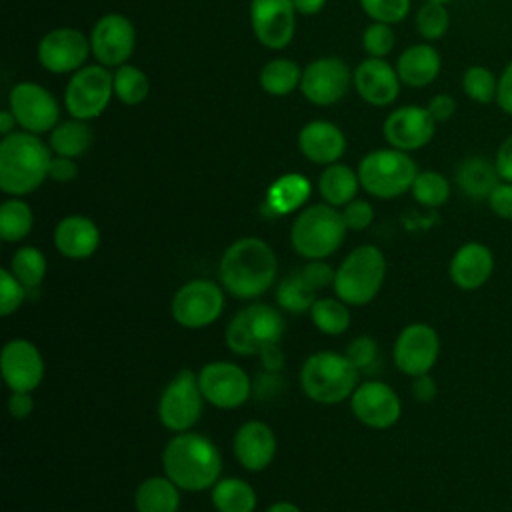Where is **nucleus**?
Wrapping results in <instances>:
<instances>
[{
  "label": "nucleus",
  "mask_w": 512,
  "mask_h": 512,
  "mask_svg": "<svg viewBox=\"0 0 512 512\" xmlns=\"http://www.w3.org/2000/svg\"><path fill=\"white\" fill-rule=\"evenodd\" d=\"M32 208L18 196L6 200L0 206V236L6 242H18L32 230Z\"/></svg>",
  "instance_id": "c9c22d12"
},
{
  "label": "nucleus",
  "mask_w": 512,
  "mask_h": 512,
  "mask_svg": "<svg viewBox=\"0 0 512 512\" xmlns=\"http://www.w3.org/2000/svg\"><path fill=\"white\" fill-rule=\"evenodd\" d=\"M352 84V72L342 58L322 56L302 70L300 92L316 106H332L340 102Z\"/></svg>",
  "instance_id": "2eb2a0df"
},
{
  "label": "nucleus",
  "mask_w": 512,
  "mask_h": 512,
  "mask_svg": "<svg viewBox=\"0 0 512 512\" xmlns=\"http://www.w3.org/2000/svg\"><path fill=\"white\" fill-rule=\"evenodd\" d=\"M396 44V34L390 24L372 22L362 32V48L372 58H386Z\"/></svg>",
  "instance_id": "37998d69"
},
{
  "label": "nucleus",
  "mask_w": 512,
  "mask_h": 512,
  "mask_svg": "<svg viewBox=\"0 0 512 512\" xmlns=\"http://www.w3.org/2000/svg\"><path fill=\"white\" fill-rule=\"evenodd\" d=\"M440 354V338L430 324H408L396 338L394 364L406 376L428 374Z\"/></svg>",
  "instance_id": "f3484780"
},
{
  "label": "nucleus",
  "mask_w": 512,
  "mask_h": 512,
  "mask_svg": "<svg viewBox=\"0 0 512 512\" xmlns=\"http://www.w3.org/2000/svg\"><path fill=\"white\" fill-rule=\"evenodd\" d=\"M284 320L268 304H252L240 310L226 328V344L234 354L260 356L262 350L280 342Z\"/></svg>",
  "instance_id": "6e6552de"
},
{
  "label": "nucleus",
  "mask_w": 512,
  "mask_h": 512,
  "mask_svg": "<svg viewBox=\"0 0 512 512\" xmlns=\"http://www.w3.org/2000/svg\"><path fill=\"white\" fill-rule=\"evenodd\" d=\"M224 310V292L210 280H190L172 298V316L184 328L212 324Z\"/></svg>",
  "instance_id": "ddd939ff"
},
{
  "label": "nucleus",
  "mask_w": 512,
  "mask_h": 512,
  "mask_svg": "<svg viewBox=\"0 0 512 512\" xmlns=\"http://www.w3.org/2000/svg\"><path fill=\"white\" fill-rule=\"evenodd\" d=\"M202 390L192 370H180L164 388L158 402V416L168 430L188 432L202 414Z\"/></svg>",
  "instance_id": "9d476101"
},
{
  "label": "nucleus",
  "mask_w": 512,
  "mask_h": 512,
  "mask_svg": "<svg viewBox=\"0 0 512 512\" xmlns=\"http://www.w3.org/2000/svg\"><path fill=\"white\" fill-rule=\"evenodd\" d=\"M302 274H304V278L310 282V286L314 290H320V288H326V286L334 284V276H336L334 270L326 262H320V260L308 262L302 268Z\"/></svg>",
  "instance_id": "8fccbe9b"
},
{
  "label": "nucleus",
  "mask_w": 512,
  "mask_h": 512,
  "mask_svg": "<svg viewBox=\"0 0 512 512\" xmlns=\"http://www.w3.org/2000/svg\"><path fill=\"white\" fill-rule=\"evenodd\" d=\"M418 172L412 156L392 146L368 152L358 164L360 186L368 194L384 200L408 192Z\"/></svg>",
  "instance_id": "423d86ee"
},
{
  "label": "nucleus",
  "mask_w": 512,
  "mask_h": 512,
  "mask_svg": "<svg viewBox=\"0 0 512 512\" xmlns=\"http://www.w3.org/2000/svg\"><path fill=\"white\" fill-rule=\"evenodd\" d=\"M488 208L500 220H512V182L500 180L486 198Z\"/></svg>",
  "instance_id": "de8ad7c7"
},
{
  "label": "nucleus",
  "mask_w": 512,
  "mask_h": 512,
  "mask_svg": "<svg viewBox=\"0 0 512 512\" xmlns=\"http://www.w3.org/2000/svg\"><path fill=\"white\" fill-rule=\"evenodd\" d=\"M424 2H440V4H448V2H452V0H424Z\"/></svg>",
  "instance_id": "0e129e2a"
},
{
  "label": "nucleus",
  "mask_w": 512,
  "mask_h": 512,
  "mask_svg": "<svg viewBox=\"0 0 512 512\" xmlns=\"http://www.w3.org/2000/svg\"><path fill=\"white\" fill-rule=\"evenodd\" d=\"M436 124L426 106L406 104L386 116L382 134L392 148L412 152L424 148L434 138Z\"/></svg>",
  "instance_id": "a211bd4d"
},
{
  "label": "nucleus",
  "mask_w": 512,
  "mask_h": 512,
  "mask_svg": "<svg viewBox=\"0 0 512 512\" xmlns=\"http://www.w3.org/2000/svg\"><path fill=\"white\" fill-rule=\"evenodd\" d=\"M114 94V74L102 64H88L76 70L64 90L66 112L76 120L98 118Z\"/></svg>",
  "instance_id": "1a4fd4ad"
},
{
  "label": "nucleus",
  "mask_w": 512,
  "mask_h": 512,
  "mask_svg": "<svg viewBox=\"0 0 512 512\" xmlns=\"http://www.w3.org/2000/svg\"><path fill=\"white\" fill-rule=\"evenodd\" d=\"M10 272L20 280L26 290H34L40 286L46 274V258L38 248L24 246L12 256Z\"/></svg>",
  "instance_id": "a19ab883"
},
{
  "label": "nucleus",
  "mask_w": 512,
  "mask_h": 512,
  "mask_svg": "<svg viewBox=\"0 0 512 512\" xmlns=\"http://www.w3.org/2000/svg\"><path fill=\"white\" fill-rule=\"evenodd\" d=\"M352 84L364 102L372 106H388L398 98L402 82L396 66L388 64L384 58L368 56L356 66Z\"/></svg>",
  "instance_id": "4be33fe9"
},
{
  "label": "nucleus",
  "mask_w": 512,
  "mask_h": 512,
  "mask_svg": "<svg viewBox=\"0 0 512 512\" xmlns=\"http://www.w3.org/2000/svg\"><path fill=\"white\" fill-rule=\"evenodd\" d=\"M204 398L216 408H236L250 396L252 384L248 374L232 362H210L198 374Z\"/></svg>",
  "instance_id": "6ab92c4d"
},
{
  "label": "nucleus",
  "mask_w": 512,
  "mask_h": 512,
  "mask_svg": "<svg viewBox=\"0 0 512 512\" xmlns=\"http://www.w3.org/2000/svg\"><path fill=\"white\" fill-rule=\"evenodd\" d=\"M94 134L92 128L86 124V120H66L58 122L50 132V150L56 156H68L78 158L92 146Z\"/></svg>",
  "instance_id": "2f4dec72"
},
{
  "label": "nucleus",
  "mask_w": 512,
  "mask_h": 512,
  "mask_svg": "<svg viewBox=\"0 0 512 512\" xmlns=\"http://www.w3.org/2000/svg\"><path fill=\"white\" fill-rule=\"evenodd\" d=\"M426 108L436 122H446L456 114V100H454V96L440 92L428 100Z\"/></svg>",
  "instance_id": "603ef678"
},
{
  "label": "nucleus",
  "mask_w": 512,
  "mask_h": 512,
  "mask_svg": "<svg viewBox=\"0 0 512 512\" xmlns=\"http://www.w3.org/2000/svg\"><path fill=\"white\" fill-rule=\"evenodd\" d=\"M386 276L384 254L376 246H358L340 264L334 276L336 296L354 306L368 304L382 288Z\"/></svg>",
  "instance_id": "0eeeda50"
},
{
  "label": "nucleus",
  "mask_w": 512,
  "mask_h": 512,
  "mask_svg": "<svg viewBox=\"0 0 512 512\" xmlns=\"http://www.w3.org/2000/svg\"><path fill=\"white\" fill-rule=\"evenodd\" d=\"M166 476L182 490L200 492L216 484L222 458L218 448L202 434L180 432L174 436L162 454Z\"/></svg>",
  "instance_id": "f03ea898"
},
{
  "label": "nucleus",
  "mask_w": 512,
  "mask_h": 512,
  "mask_svg": "<svg viewBox=\"0 0 512 512\" xmlns=\"http://www.w3.org/2000/svg\"><path fill=\"white\" fill-rule=\"evenodd\" d=\"M150 90L148 76L134 64H122L114 72V96L126 104L136 106L146 100Z\"/></svg>",
  "instance_id": "58836bf2"
},
{
  "label": "nucleus",
  "mask_w": 512,
  "mask_h": 512,
  "mask_svg": "<svg viewBox=\"0 0 512 512\" xmlns=\"http://www.w3.org/2000/svg\"><path fill=\"white\" fill-rule=\"evenodd\" d=\"M100 242V232L98 226L80 214H72L62 218L56 224L54 230V244L58 252L66 258H88L90 254L96 252Z\"/></svg>",
  "instance_id": "bb28decb"
},
{
  "label": "nucleus",
  "mask_w": 512,
  "mask_h": 512,
  "mask_svg": "<svg viewBox=\"0 0 512 512\" xmlns=\"http://www.w3.org/2000/svg\"><path fill=\"white\" fill-rule=\"evenodd\" d=\"M26 298V288L20 280L6 268L0 270V314L10 316Z\"/></svg>",
  "instance_id": "a18cd8bd"
},
{
  "label": "nucleus",
  "mask_w": 512,
  "mask_h": 512,
  "mask_svg": "<svg viewBox=\"0 0 512 512\" xmlns=\"http://www.w3.org/2000/svg\"><path fill=\"white\" fill-rule=\"evenodd\" d=\"M260 358H262L264 368H266L268 372H278V370L284 366V356H282V350H280L278 344L268 346L266 350H262Z\"/></svg>",
  "instance_id": "bf43d9fd"
},
{
  "label": "nucleus",
  "mask_w": 512,
  "mask_h": 512,
  "mask_svg": "<svg viewBox=\"0 0 512 512\" xmlns=\"http://www.w3.org/2000/svg\"><path fill=\"white\" fill-rule=\"evenodd\" d=\"M494 166L504 182H512V134H508L496 148Z\"/></svg>",
  "instance_id": "864d4df0"
},
{
  "label": "nucleus",
  "mask_w": 512,
  "mask_h": 512,
  "mask_svg": "<svg viewBox=\"0 0 512 512\" xmlns=\"http://www.w3.org/2000/svg\"><path fill=\"white\" fill-rule=\"evenodd\" d=\"M282 390V380L276 372H268V374H260L258 380L254 382V392L260 400H268L272 396H276Z\"/></svg>",
  "instance_id": "6e6d98bb"
},
{
  "label": "nucleus",
  "mask_w": 512,
  "mask_h": 512,
  "mask_svg": "<svg viewBox=\"0 0 512 512\" xmlns=\"http://www.w3.org/2000/svg\"><path fill=\"white\" fill-rule=\"evenodd\" d=\"M300 384L312 400L320 404H336L356 390L358 368L346 354L316 352L304 362Z\"/></svg>",
  "instance_id": "39448f33"
},
{
  "label": "nucleus",
  "mask_w": 512,
  "mask_h": 512,
  "mask_svg": "<svg viewBox=\"0 0 512 512\" xmlns=\"http://www.w3.org/2000/svg\"><path fill=\"white\" fill-rule=\"evenodd\" d=\"M278 304L292 314H302L312 308L316 302V290L310 286V282L304 278L302 270L288 274L276 290Z\"/></svg>",
  "instance_id": "f704fd0d"
},
{
  "label": "nucleus",
  "mask_w": 512,
  "mask_h": 512,
  "mask_svg": "<svg viewBox=\"0 0 512 512\" xmlns=\"http://www.w3.org/2000/svg\"><path fill=\"white\" fill-rule=\"evenodd\" d=\"M410 192L418 204L428 208H438L448 202L452 194V186L442 172L422 170L416 174Z\"/></svg>",
  "instance_id": "4c0bfd02"
},
{
  "label": "nucleus",
  "mask_w": 512,
  "mask_h": 512,
  "mask_svg": "<svg viewBox=\"0 0 512 512\" xmlns=\"http://www.w3.org/2000/svg\"><path fill=\"white\" fill-rule=\"evenodd\" d=\"M442 70L440 52L426 42L404 48L396 60V72L402 84L410 88L430 86Z\"/></svg>",
  "instance_id": "a878e982"
},
{
  "label": "nucleus",
  "mask_w": 512,
  "mask_h": 512,
  "mask_svg": "<svg viewBox=\"0 0 512 512\" xmlns=\"http://www.w3.org/2000/svg\"><path fill=\"white\" fill-rule=\"evenodd\" d=\"M276 276V254L260 238L248 236L230 244L220 260L224 288L242 300L264 294Z\"/></svg>",
  "instance_id": "f257e3e1"
},
{
  "label": "nucleus",
  "mask_w": 512,
  "mask_h": 512,
  "mask_svg": "<svg viewBox=\"0 0 512 512\" xmlns=\"http://www.w3.org/2000/svg\"><path fill=\"white\" fill-rule=\"evenodd\" d=\"M358 186H360L358 172H354L350 166L340 162L328 164L318 178L320 196L326 200V204L334 208L346 206L348 202H352L358 192Z\"/></svg>",
  "instance_id": "c85d7f7f"
},
{
  "label": "nucleus",
  "mask_w": 512,
  "mask_h": 512,
  "mask_svg": "<svg viewBox=\"0 0 512 512\" xmlns=\"http://www.w3.org/2000/svg\"><path fill=\"white\" fill-rule=\"evenodd\" d=\"M50 148L38 134L14 130L0 142V188L10 196L34 192L50 168Z\"/></svg>",
  "instance_id": "7ed1b4c3"
},
{
  "label": "nucleus",
  "mask_w": 512,
  "mask_h": 512,
  "mask_svg": "<svg viewBox=\"0 0 512 512\" xmlns=\"http://www.w3.org/2000/svg\"><path fill=\"white\" fill-rule=\"evenodd\" d=\"M266 512H300V508L292 502H276Z\"/></svg>",
  "instance_id": "e2e57ef3"
},
{
  "label": "nucleus",
  "mask_w": 512,
  "mask_h": 512,
  "mask_svg": "<svg viewBox=\"0 0 512 512\" xmlns=\"http://www.w3.org/2000/svg\"><path fill=\"white\" fill-rule=\"evenodd\" d=\"M2 376L12 392H32L44 376V362L38 348L24 338L10 340L2 348Z\"/></svg>",
  "instance_id": "412c9836"
},
{
  "label": "nucleus",
  "mask_w": 512,
  "mask_h": 512,
  "mask_svg": "<svg viewBox=\"0 0 512 512\" xmlns=\"http://www.w3.org/2000/svg\"><path fill=\"white\" fill-rule=\"evenodd\" d=\"M310 196V182L298 172L276 178L266 194V204L274 214H288L298 210Z\"/></svg>",
  "instance_id": "c756f323"
},
{
  "label": "nucleus",
  "mask_w": 512,
  "mask_h": 512,
  "mask_svg": "<svg viewBox=\"0 0 512 512\" xmlns=\"http://www.w3.org/2000/svg\"><path fill=\"white\" fill-rule=\"evenodd\" d=\"M342 218H344V224L346 228H352V230H364L372 224L374 220V208L366 202V200H352L344 206V212H342Z\"/></svg>",
  "instance_id": "09e8293b"
},
{
  "label": "nucleus",
  "mask_w": 512,
  "mask_h": 512,
  "mask_svg": "<svg viewBox=\"0 0 512 512\" xmlns=\"http://www.w3.org/2000/svg\"><path fill=\"white\" fill-rule=\"evenodd\" d=\"M496 104L498 108L512 116V58L504 64L500 76H498V92H496Z\"/></svg>",
  "instance_id": "3c124183"
},
{
  "label": "nucleus",
  "mask_w": 512,
  "mask_h": 512,
  "mask_svg": "<svg viewBox=\"0 0 512 512\" xmlns=\"http://www.w3.org/2000/svg\"><path fill=\"white\" fill-rule=\"evenodd\" d=\"M234 454L246 470H264L276 454L274 432L268 424L260 420H250L242 424L234 436Z\"/></svg>",
  "instance_id": "393cba45"
},
{
  "label": "nucleus",
  "mask_w": 512,
  "mask_h": 512,
  "mask_svg": "<svg viewBox=\"0 0 512 512\" xmlns=\"http://www.w3.org/2000/svg\"><path fill=\"white\" fill-rule=\"evenodd\" d=\"M414 26L418 30V34L428 40H440L446 36L448 28H450V14L446 4L440 2H424L414 18Z\"/></svg>",
  "instance_id": "79ce46f5"
},
{
  "label": "nucleus",
  "mask_w": 512,
  "mask_h": 512,
  "mask_svg": "<svg viewBox=\"0 0 512 512\" xmlns=\"http://www.w3.org/2000/svg\"><path fill=\"white\" fill-rule=\"evenodd\" d=\"M462 92L468 100L476 104H492L496 102V92H498V76L486 68L484 64H472L464 70L462 80H460Z\"/></svg>",
  "instance_id": "e433bc0d"
},
{
  "label": "nucleus",
  "mask_w": 512,
  "mask_h": 512,
  "mask_svg": "<svg viewBox=\"0 0 512 512\" xmlns=\"http://www.w3.org/2000/svg\"><path fill=\"white\" fill-rule=\"evenodd\" d=\"M298 148L314 164H334L346 150L344 132L328 120H312L298 132Z\"/></svg>",
  "instance_id": "b1692460"
},
{
  "label": "nucleus",
  "mask_w": 512,
  "mask_h": 512,
  "mask_svg": "<svg viewBox=\"0 0 512 512\" xmlns=\"http://www.w3.org/2000/svg\"><path fill=\"white\" fill-rule=\"evenodd\" d=\"M302 68L290 58L268 60L260 70V86L270 96H286L300 88Z\"/></svg>",
  "instance_id": "473e14b6"
},
{
  "label": "nucleus",
  "mask_w": 512,
  "mask_h": 512,
  "mask_svg": "<svg viewBox=\"0 0 512 512\" xmlns=\"http://www.w3.org/2000/svg\"><path fill=\"white\" fill-rule=\"evenodd\" d=\"M34 408V400L30 392H12L8 400V410L14 418H26Z\"/></svg>",
  "instance_id": "4d7b16f0"
},
{
  "label": "nucleus",
  "mask_w": 512,
  "mask_h": 512,
  "mask_svg": "<svg viewBox=\"0 0 512 512\" xmlns=\"http://www.w3.org/2000/svg\"><path fill=\"white\" fill-rule=\"evenodd\" d=\"M454 176L462 194H466L472 200H486L494 186L500 182L494 160H488L480 154L464 158L456 166Z\"/></svg>",
  "instance_id": "cd10ccee"
},
{
  "label": "nucleus",
  "mask_w": 512,
  "mask_h": 512,
  "mask_svg": "<svg viewBox=\"0 0 512 512\" xmlns=\"http://www.w3.org/2000/svg\"><path fill=\"white\" fill-rule=\"evenodd\" d=\"M310 316L314 326L330 336H338L348 330L350 326V312L348 308L334 298H320L312 304Z\"/></svg>",
  "instance_id": "ea45409f"
},
{
  "label": "nucleus",
  "mask_w": 512,
  "mask_h": 512,
  "mask_svg": "<svg viewBox=\"0 0 512 512\" xmlns=\"http://www.w3.org/2000/svg\"><path fill=\"white\" fill-rule=\"evenodd\" d=\"M292 2L296 12L302 16H314L326 6V0H292Z\"/></svg>",
  "instance_id": "052dcab7"
},
{
  "label": "nucleus",
  "mask_w": 512,
  "mask_h": 512,
  "mask_svg": "<svg viewBox=\"0 0 512 512\" xmlns=\"http://www.w3.org/2000/svg\"><path fill=\"white\" fill-rule=\"evenodd\" d=\"M138 512H176L180 506L178 486L166 476L146 478L134 494Z\"/></svg>",
  "instance_id": "7c9ffc66"
},
{
  "label": "nucleus",
  "mask_w": 512,
  "mask_h": 512,
  "mask_svg": "<svg viewBox=\"0 0 512 512\" xmlns=\"http://www.w3.org/2000/svg\"><path fill=\"white\" fill-rule=\"evenodd\" d=\"M16 124H18V122H16L14 114L10 112V108H6V110L0 112V134H2V136L12 134L14 128H16Z\"/></svg>",
  "instance_id": "680f3d73"
},
{
  "label": "nucleus",
  "mask_w": 512,
  "mask_h": 512,
  "mask_svg": "<svg viewBox=\"0 0 512 512\" xmlns=\"http://www.w3.org/2000/svg\"><path fill=\"white\" fill-rule=\"evenodd\" d=\"M250 26L256 40L270 50L286 48L296 32L292 0H250Z\"/></svg>",
  "instance_id": "dca6fc26"
},
{
  "label": "nucleus",
  "mask_w": 512,
  "mask_h": 512,
  "mask_svg": "<svg viewBox=\"0 0 512 512\" xmlns=\"http://www.w3.org/2000/svg\"><path fill=\"white\" fill-rule=\"evenodd\" d=\"M212 502L218 512H252L256 508V492L240 478H224L214 484Z\"/></svg>",
  "instance_id": "72a5a7b5"
},
{
  "label": "nucleus",
  "mask_w": 512,
  "mask_h": 512,
  "mask_svg": "<svg viewBox=\"0 0 512 512\" xmlns=\"http://www.w3.org/2000/svg\"><path fill=\"white\" fill-rule=\"evenodd\" d=\"M346 230L342 212L330 204H312L296 216L290 240L300 256L320 260L340 248Z\"/></svg>",
  "instance_id": "20e7f679"
},
{
  "label": "nucleus",
  "mask_w": 512,
  "mask_h": 512,
  "mask_svg": "<svg viewBox=\"0 0 512 512\" xmlns=\"http://www.w3.org/2000/svg\"><path fill=\"white\" fill-rule=\"evenodd\" d=\"M412 394L416 400L420 402H428L436 396V382L428 376V374H420V376H414V382H412Z\"/></svg>",
  "instance_id": "13d9d810"
},
{
  "label": "nucleus",
  "mask_w": 512,
  "mask_h": 512,
  "mask_svg": "<svg viewBox=\"0 0 512 512\" xmlns=\"http://www.w3.org/2000/svg\"><path fill=\"white\" fill-rule=\"evenodd\" d=\"M88 54H92L90 38L72 26H60L46 32L36 48L40 66L52 74L80 70Z\"/></svg>",
  "instance_id": "4468645a"
},
{
  "label": "nucleus",
  "mask_w": 512,
  "mask_h": 512,
  "mask_svg": "<svg viewBox=\"0 0 512 512\" xmlns=\"http://www.w3.org/2000/svg\"><path fill=\"white\" fill-rule=\"evenodd\" d=\"M90 50L98 64L106 68H118L128 64L136 48L134 24L118 12L104 14L96 20L90 32Z\"/></svg>",
  "instance_id": "f8f14e48"
},
{
  "label": "nucleus",
  "mask_w": 512,
  "mask_h": 512,
  "mask_svg": "<svg viewBox=\"0 0 512 512\" xmlns=\"http://www.w3.org/2000/svg\"><path fill=\"white\" fill-rule=\"evenodd\" d=\"M448 272L450 280L460 290H478L490 280L494 272V254L482 242H464L454 252Z\"/></svg>",
  "instance_id": "5701e85b"
},
{
  "label": "nucleus",
  "mask_w": 512,
  "mask_h": 512,
  "mask_svg": "<svg viewBox=\"0 0 512 512\" xmlns=\"http://www.w3.org/2000/svg\"><path fill=\"white\" fill-rule=\"evenodd\" d=\"M78 174V164L74 158L68 156H52L50 168H48V178L54 182H70Z\"/></svg>",
  "instance_id": "5fc2aeb1"
},
{
  "label": "nucleus",
  "mask_w": 512,
  "mask_h": 512,
  "mask_svg": "<svg viewBox=\"0 0 512 512\" xmlns=\"http://www.w3.org/2000/svg\"><path fill=\"white\" fill-rule=\"evenodd\" d=\"M376 354H378V348H376V342L374 338L370 336H358L356 340H352L346 348V358L358 368V370H364L368 368L374 360H376Z\"/></svg>",
  "instance_id": "49530a36"
},
{
  "label": "nucleus",
  "mask_w": 512,
  "mask_h": 512,
  "mask_svg": "<svg viewBox=\"0 0 512 512\" xmlns=\"http://www.w3.org/2000/svg\"><path fill=\"white\" fill-rule=\"evenodd\" d=\"M8 108L18 126L32 134L52 132L60 118V106L54 94L36 82H18L8 94Z\"/></svg>",
  "instance_id": "9b49d317"
},
{
  "label": "nucleus",
  "mask_w": 512,
  "mask_h": 512,
  "mask_svg": "<svg viewBox=\"0 0 512 512\" xmlns=\"http://www.w3.org/2000/svg\"><path fill=\"white\" fill-rule=\"evenodd\" d=\"M362 10L372 22L396 24L402 22L410 12V0H360Z\"/></svg>",
  "instance_id": "c03bdc74"
},
{
  "label": "nucleus",
  "mask_w": 512,
  "mask_h": 512,
  "mask_svg": "<svg viewBox=\"0 0 512 512\" xmlns=\"http://www.w3.org/2000/svg\"><path fill=\"white\" fill-rule=\"evenodd\" d=\"M352 412L364 426L384 430L398 422L402 404L388 384L368 380L352 392Z\"/></svg>",
  "instance_id": "aec40b11"
}]
</instances>
